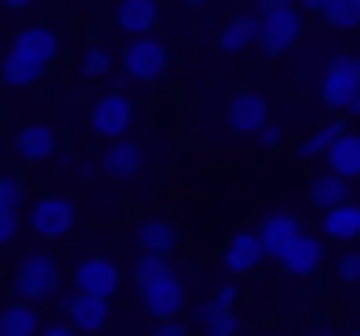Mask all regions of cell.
<instances>
[{
  "label": "cell",
  "mask_w": 360,
  "mask_h": 336,
  "mask_svg": "<svg viewBox=\"0 0 360 336\" xmlns=\"http://www.w3.org/2000/svg\"><path fill=\"white\" fill-rule=\"evenodd\" d=\"M340 129H350V124H345V119H330V124L311 129V134L301 139V158H321V154H326V149L335 144V134H340Z\"/></svg>",
  "instance_id": "26"
},
{
  "label": "cell",
  "mask_w": 360,
  "mask_h": 336,
  "mask_svg": "<svg viewBox=\"0 0 360 336\" xmlns=\"http://www.w3.org/2000/svg\"><path fill=\"white\" fill-rule=\"evenodd\" d=\"M20 203H25V183L15 173H0V208H15L20 213Z\"/></svg>",
  "instance_id": "29"
},
{
  "label": "cell",
  "mask_w": 360,
  "mask_h": 336,
  "mask_svg": "<svg viewBox=\"0 0 360 336\" xmlns=\"http://www.w3.org/2000/svg\"><path fill=\"white\" fill-rule=\"evenodd\" d=\"M114 25L134 40V35H153L158 25V0H119L114 6Z\"/></svg>",
  "instance_id": "18"
},
{
  "label": "cell",
  "mask_w": 360,
  "mask_h": 336,
  "mask_svg": "<svg viewBox=\"0 0 360 336\" xmlns=\"http://www.w3.org/2000/svg\"><path fill=\"white\" fill-rule=\"evenodd\" d=\"M163 272H173V257H153V252H143L139 267H134L139 282H153V277H163Z\"/></svg>",
  "instance_id": "28"
},
{
  "label": "cell",
  "mask_w": 360,
  "mask_h": 336,
  "mask_svg": "<svg viewBox=\"0 0 360 336\" xmlns=\"http://www.w3.org/2000/svg\"><path fill=\"white\" fill-rule=\"evenodd\" d=\"M237 6H242V11H247V6H257V0H237Z\"/></svg>",
  "instance_id": "40"
},
{
  "label": "cell",
  "mask_w": 360,
  "mask_h": 336,
  "mask_svg": "<svg viewBox=\"0 0 360 336\" xmlns=\"http://www.w3.org/2000/svg\"><path fill=\"white\" fill-rule=\"evenodd\" d=\"M198 326H202V336H237L242 331V316L232 311V306H217L212 297L198 306Z\"/></svg>",
  "instance_id": "23"
},
{
  "label": "cell",
  "mask_w": 360,
  "mask_h": 336,
  "mask_svg": "<svg viewBox=\"0 0 360 336\" xmlns=\"http://www.w3.org/2000/svg\"><path fill=\"white\" fill-rule=\"evenodd\" d=\"M55 55H60V35H55L50 25H25V30L15 35L11 55L0 60V80H6L11 89H25V85H35V80L55 65Z\"/></svg>",
  "instance_id": "1"
},
{
  "label": "cell",
  "mask_w": 360,
  "mask_h": 336,
  "mask_svg": "<svg viewBox=\"0 0 360 336\" xmlns=\"http://www.w3.org/2000/svg\"><path fill=\"white\" fill-rule=\"evenodd\" d=\"M45 321H40V306L30 301H11V306H0V336H35Z\"/></svg>",
  "instance_id": "22"
},
{
  "label": "cell",
  "mask_w": 360,
  "mask_h": 336,
  "mask_svg": "<svg viewBox=\"0 0 360 336\" xmlns=\"http://www.w3.org/2000/svg\"><path fill=\"white\" fill-rule=\"evenodd\" d=\"M139 297H143V306H148L153 321H173L188 306V292H183V277L178 272H163L153 282H139Z\"/></svg>",
  "instance_id": "7"
},
{
  "label": "cell",
  "mask_w": 360,
  "mask_h": 336,
  "mask_svg": "<svg viewBox=\"0 0 360 336\" xmlns=\"http://www.w3.org/2000/svg\"><path fill=\"white\" fill-rule=\"evenodd\" d=\"M163 70H168V45L158 35H134L124 50V75L139 85H153V80H163Z\"/></svg>",
  "instance_id": "5"
},
{
  "label": "cell",
  "mask_w": 360,
  "mask_h": 336,
  "mask_svg": "<svg viewBox=\"0 0 360 336\" xmlns=\"http://www.w3.org/2000/svg\"><path fill=\"white\" fill-rule=\"evenodd\" d=\"M257 30H262V15L247 6V11H237L227 25H222V35H217V45L227 50V55H242V50H252L257 45Z\"/></svg>",
  "instance_id": "19"
},
{
  "label": "cell",
  "mask_w": 360,
  "mask_h": 336,
  "mask_svg": "<svg viewBox=\"0 0 360 336\" xmlns=\"http://www.w3.org/2000/svg\"><path fill=\"white\" fill-rule=\"evenodd\" d=\"M207 6H212V0H183V11H193V15H202Z\"/></svg>",
  "instance_id": "37"
},
{
  "label": "cell",
  "mask_w": 360,
  "mask_h": 336,
  "mask_svg": "<svg viewBox=\"0 0 360 336\" xmlns=\"http://www.w3.org/2000/svg\"><path fill=\"white\" fill-rule=\"evenodd\" d=\"M340 109H345V114H350V119H360V89H355V94H350V99H345V104H340Z\"/></svg>",
  "instance_id": "36"
},
{
  "label": "cell",
  "mask_w": 360,
  "mask_h": 336,
  "mask_svg": "<svg viewBox=\"0 0 360 336\" xmlns=\"http://www.w3.org/2000/svg\"><path fill=\"white\" fill-rule=\"evenodd\" d=\"M222 262H227V272H232V277H252V272L266 262V252H262L257 232H252V228H242V232H232V237H227Z\"/></svg>",
  "instance_id": "14"
},
{
  "label": "cell",
  "mask_w": 360,
  "mask_h": 336,
  "mask_svg": "<svg viewBox=\"0 0 360 336\" xmlns=\"http://www.w3.org/2000/svg\"><path fill=\"white\" fill-rule=\"evenodd\" d=\"M15 232H20V213L15 208H0V247L15 242Z\"/></svg>",
  "instance_id": "31"
},
{
  "label": "cell",
  "mask_w": 360,
  "mask_h": 336,
  "mask_svg": "<svg viewBox=\"0 0 360 336\" xmlns=\"http://www.w3.org/2000/svg\"><path fill=\"white\" fill-rule=\"evenodd\" d=\"M355 89H360V55H330V65L321 70V99L340 109Z\"/></svg>",
  "instance_id": "9"
},
{
  "label": "cell",
  "mask_w": 360,
  "mask_h": 336,
  "mask_svg": "<svg viewBox=\"0 0 360 336\" xmlns=\"http://www.w3.org/2000/svg\"><path fill=\"white\" fill-rule=\"evenodd\" d=\"M0 6H6V11H30L35 0H0Z\"/></svg>",
  "instance_id": "38"
},
{
  "label": "cell",
  "mask_w": 360,
  "mask_h": 336,
  "mask_svg": "<svg viewBox=\"0 0 360 336\" xmlns=\"http://www.w3.org/2000/svg\"><path fill=\"white\" fill-rule=\"evenodd\" d=\"M75 198H65V193H45V198H35L30 203V237H40V242H60V237H70L75 232Z\"/></svg>",
  "instance_id": "3"
},
{
  "label": "cell",
  "mask_w": 360,
  "mask_h": 336,
  "mask_svg": "<svg viewBox=\"0 0 360 336\" xmlns=\"http://www.w3.org/2000/svg\"><path fill=\"white\" fill-rule=\"evenodd\" d=\"M321 257H326L321 237H316V232H301V237H296L276 262H281V272H286V277H311V272L321 267Z\"/></svg>",
  "instance_id": "16"
},
{
  "label": "cell",
  "mask_w": 360,
  "mask_h": 336,
  "mask_svg": "<svg viewBox=\"0 0 360 336\" xmlns=\"http://www.w3.org/2000/svg\"><path fill=\"white\" fill-rule=\"evenodd\" d=\"M321 237L360 242V198H345L335 208H321Z\"/></svg>",
  "instance_id": "15"
},
{
  "label": "cell",
  "mask_w": 360,
  "mask_h": 336,
  "mask_svg": "<svg viewBox=\"0 0 360 336\" xmlns=\"http://www.w3.org/2000/svg\"><path fill=\"white\" fill-rule=\"evenodd\" d=\"M109 70H114V55H109L104 45H89V50H84V80H104Z\"/></svg>",
  "instance_id": "27"
},
{
  "label": "cell",
  "mask_w": 360,
  "mask_h": 336,
  "mask_svg": "<svg viewBox=\"0 0 360 336\" xmlns=\"http://www.w3.org/2000/svg\"><path fill=\"white\" fill-rule=\"evenodd\" d=\"M119 262H109V257H84L79 267H75V292H89V297H104V301H114V292H119Z\"/></svg>",
  "instance_id": "12"
},
{
  "label": "cell",
  "mask_w": 360,
  "mask_h": 336,
  "mask_svg": "<svg viewBox=\"0 0 360 336\" xmlns=\"http://www.w3.org/2000/svg\"><path fill=\"white\" fill-rule=\"evenodd\" d=\"M257 124H266V99H262L257 89H237V94L227 99V129H232L237 139H252Z\"/></svg>",
  "instance_id": "13"
},
{
  "label": "cell",
  "mask_w": 360,
  "mask_h": 336,
  "mask_svg": "<svg viewBox=\"0 0 360 336\" xmlns=\"http://www.w3.org/2000/svg\"><path fill=\"white\" fill-rule=\"evenodd\" d=\"M252 232H257L262 252H266V257L276 262V257H281V252H286V247H291V242H296V237L306 232V223H301V218H296L291 208H271V213H266V218H262V223H257Z\"/></svg>",
  "instance_id": "8"
},
{
  "label": "cell",
  "mask_w": 360,
  "mask_h": 336,
  "mask_svg": "<svg viewBox=\"0 0 360 336\" xmlns=\"http://www.w3.org/2000/svg\"><path fill=\"white\" fill-rule=\"evenodd\" d=\"M316 15L326 25H335V30H355L360 25V0H321Z\"/></svg>",
  "instance_id": "25"
},
{
  "label": "cell",
  "mask_w": 360,
  "mask_h": 336,
  "mask_svg": "<svg viewBox=\"0 0 360 336\" xmlns=\"http://www.w3.org/2000/svg\"><path fill=\"white\" fill-rule=\"evenodd\" d=\"M153 336H188V326L173 316V321H153Z\"/></svg>",
  "instance_id": "33"
},
{
  "label": "cell",
  "mask_w": 360,
  "mask_h": 336,
  "mask_svg": "<svg viewBox=\"0 0 360 336\" xmlns=\"http://www.w3.org/2000/svg\"><path fill=\"white\" fill-rule=\"evenodd\" d=\"M60 262H55V252L50 247H35V252H25L20 262H15V297L20 301H30V306H40V301H55L60 297Z\"/></svg>",
  "instance_id": "2"
},
{
  "label": "cell",
  "mask_w": 360,
  "mask_h": 336,
  "mask_svg": "<svg viewBox=\"0 0 360 336\" xmlns=\"http://www.w3.org/2000/svg\"><path fill=\"white\" fill-rule=\"evenodd\" d=\"M350 336H360V331H350Z\"/></svg>",
  "instance_id": "41"
},
{
  "label": "cell",
  "mask_w": 360,
  "mask_h": 336,
  "mask_svg": "<svg viewBox=\"0 0 360 336\" xmlns=\"http://www.w3.org/2000/svg\"><path fill=\"white\" fill-rule=\"evenodd\" d=\"M262 15V30H257V50L266 60L286 55L296 40H301V11L296 6H281V11H257Z\"/></svg>",
  "instance_id": "4"
},
{
  "label": "cell",
  "mask_w": 360,
  "mask_h": 336,
  "mask_svg": "<svg viewBox=\"0 0 360 336\" xmlns=\"http://www.w3.org/2000/svg\"><path fill=\"white\" fill-rule=\"evenodd\" d=\"M252 139H257V144H262V149H276V144H281V139H286V129H281V124H271V119H266V124H257V134H252Z\"/></svg>",
  "instance_id": "32"
},
{
  "label": "cell",
  "mask_w": 360,
  "mask_h": 336,
  "mask_svg": "<svg viewBox=\"0 0 360 336\" xmlns=\"http://www.w3.org/2000/svg\"><path fill=\"white\" fill-rule=\"evenodd\" d=\"M35 336H79V331H75L70 321H45V326H40Z\"/></svg>",
  "instance_id": "34"
},
{
  "label": "cell",
  "mask_w": 360,
  "mask_h": 336,
  "mask_svg": "<svg viewBox=\"0 0 360 336\" xmlns=\"http://www.w3.org/2000/svg\"><path fill=\"white\" fill-rule=\"evenodd\" d=\"M306 193H311V203H316V208H335V203H345V198H350V183H345L340 173H330V168H326V173H316V178H311V188H306Z\"/></svg>",
  "instance_id": "24"
},
{
  "label": "cell",
  "mask_w": 360,
  "mask_h": 336,
  "mask_svg": "<svg viewBox=\"0 0 360 336\" xmlns=\"http://www.w3.org/2000/svg\"><path fill=\"white\" fill-rule=\"evenodd\" d=\"M60 301H65V316H70V326H75L79 336H94V331L109 326V301H104V297H89V292H60Z\"/></svg>",
  "instance_id": "10"
},
{
  "label": "cell",
  "mask_w": 360,
  "mask_h": 336,
  "mask_svg": "<svg viewBox=\"0 0 360 336\" xmlns=\"http://www.w3.org/2000/svg\"><path fill=\"white\" fill-rule=\"evenodd\" d=\"M89 129H94L99 139H124V134L134 129V99H129L124 89L99 94L94 109H89Z\"/></svg>",
  "instance_id": "6"
},
{
  "label": "cell",
  "mask_w": 360,
  "mask_h": 336,
  "mask_svg": "<svg viewBox=\"0 0 360 336\" xmlns=\"http://www.w3.org/2000/svg\"><path fill=\"white\" fill-rule=\"evenodd\" d=\"M306 336H335V331H306Z\"/></svg>",
  "instance_id": "39"
},
{
  "label": "cell",
  "mask_w": 360,
  "mask_h": 336,
  "mask_svg": "<svg viewBox=\"0 0 360 336\" xmlns=\"http://www.w3.org/2000/svg\"><path fill=\"white\" fill-rule=\"evenodd\" d=\"M143 158H148V154H143V144H134V139L124 134V139H109V149H104V163H99V168H104V178H114V183H134V178L143 173Z\"/></svg>",
  "instance_id": "11"
},
{
  "label": "cell",
  "mask_w": 360,
  "mask_h": 336,
  "mask_svg": "<svg viewBox=\"0 0 360 336\" xmlns=\"http://www.w3.org/2000/svg\"><path fill=\"white\" fill-rule=\"evenodd\" d=\"M212 301H217V306H232V301H237V282H222V287L212 292Z\"/></svg>",
  "instance_id": "35"
},
{
  "label": "cell",
  "mask_w": 360,
  "mask_h": 336,
  "mask_svg": "<svg viewBox=\"0 0 360 336\" xmlns=\"http://www.w3.org/2000/svg\"><path fill=\"white\" fill-rule=\"evenodd\" d=\"M15 158H25V163L55 158V129H50V124H25V129H15Z\"/></svg>",
  "instance_id": "20"
},
{
  "label": "cell",
  "mask_w": 360,
  "mask_h": 336,
  "mask_svg": "<svg viewBox=\"0 0 360 336\" xmlns=\"http://www.w3.org/2000/svg\"><path fill=\"white\" fill-rule=\"evenodd\" d=\"M335 277H340V282H360V247H345V252H340Z\"/></svg>",
  "instance_id": "30"
},
{
  "label": "cell",
  "mask_w": 360,
  "mask_h": 336,
  "mask_svg": "<svg viewBox=\"0 0 360 336\" xmlns=\"http://www.w3.org/2000/svg\"><path fill=\"white\" fill-rule=\"evenodd\" d=\"M134 237H139V247L153 252V257H173L178 242H183V237H178V223H168V218H148V223H139Z\"/></svg>",
  "instance_id": "21"
},
{
  "label": "cell",
  "mask_w": 360,
  "mask_h": 336,
  "mask_svg": "<svg viewBox=\"0 0 360 336\" xmlns=\"http://www.w3.org/2000/svg\"><path fill=\"white\" fill-rule=\"evenodd\" d=\"M321 158H326L330 173H340L345 183H355V178H360V134H355V129H340L335 144H330Z\"/></svg>",
  "instance_id": "17"
}]
</instances>
